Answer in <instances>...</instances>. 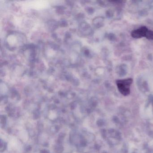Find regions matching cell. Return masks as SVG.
<instances>
[{"label":"cell","instance_id":"cell-1","mask_svg":"<svg viewBox=\"0 0 153 153\" xmlns=\"http://www.w3.org/2000/svg\"><path fill=\"white\" fill-rule=\"evenodd\" d=\"M133 82V79L131 78L118 80L116 81L119 92L124 96H128L130 93L131 86Z\"/></svg>","mask_w":153,"mask_h":153},{"label":"cell","instance_id":"cell-2","mask_svg":"<svg viewBox=\"0 0 153 153\" xmlns=\"http://www.w3.org/2000/svg\"><path fill=\"white\" fill-rule=\"evenodd\" d=\"M149 29L145 26H142L137 29L131 31V35L132 38L135 39L145 37Z\"/></svg>","mask_w":153,"mask_h":153},{"label":"cell","instance_id":"cell-3","mask_svg":"<svg viewBox=\"0 0 153 153\" xmlns=\"http://www.w3.org/2000/svg\"><path fill=\"white\" fill-rule=\"evenodd\" d=\"M146 38L148 39L153 40V31L149 30L146 35Z\"/></svg>","mask_w":153,"mask_h":153}]
</instances>
